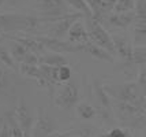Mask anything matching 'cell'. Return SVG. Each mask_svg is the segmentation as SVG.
<instances>
[{
  "mask_svg": "<svg viewBox=\"0 0 146 137\" xmlns=\"http://www.w3.org/2000/svg\"><path fill=\"white\" fill-rule=\"evenodd\" d=\"M52 22L55 21L44 17L38 18L25 14H0V30L8 33L36 32L38 29H42L45 23H52Z\"/></svg>",
  "mask_w": 146,
  "mask_h": 137,
  "instance_id": "cell-1",
  "label": "cell"
},
{
  "mask_svg": "<svg viewBox=\"0 0 146 137\" xmlns=\"http://www.w3.org/2000/svg\"><path fill=\"white\" fill-rule=\"evenodd\" d=\"M109 98L119 100V102H126V103H133V104L143 106L146 104V86L141 85L139 82H124V84H109L104 85Z\"/></svg>",
  "mask_w": 146,
  "mask_h": 137,
  "instance_id": "cell-2",
  "label": "cell"
},
{
  "mask_svg": "<svg viewBox=\"0 0 146 137\" xmlns=\"http://www.w3.org/2000/svg\"><path fill=\"white\" fill-rule=\"evenodd\" d=\"M86 29L89 33V39L90 41H93L94 44L100 45L101 48L107 49L109 53L115 55L116 49H115L113 39L109 36V33L104 29L102 23H100L97 19H94L93 17L86 18Z\"/></svg>",
  "mask_w": 146,
  "mask_h": 137,
  "instance_id": "cell-3",
  "label": "cell"
},
{
  "mask_svg": "<svg viewBox=\"0 0 146 137\" xmlns=\"http://www.w3.org/2000/svg\"><path fill=\"white\" fill-rule=\"evenodd\" d=\"M68 3L66 0H38V13L44 18L52 21L60 19L66 14H68Z\"/></svg>",
  "mask_w": 146,
  "mask_h": 137,
  "instance_id": "cell-4",
  "label": "cell"
},
{
  "mask_svg": "<svg viewBox=\"0 0 146 137\" xmlns=\"http://www.w3.org/2000/svg\"><path fill=\"white\" fill-rule=\"evenodd\" d=\"M55 104L63 110H72L79 102V89L75 82L67 81V84L55 96Z\"/></svg>",
  "mask_w": 146,
  "mask_h": 137,
  "instance_id": "cell-5",
  "label": "cell"
},
{
  "mask_svg": "<svg viewBox=\"0 0 146 137\" xmlns=\"http://www.w3.org/2000/svg\"><path fill=\"white\" fill-rule=\"evenodd\" d=\"M38 40L44 44V47L53 52H83V43H72V41H64L62 39L51 37V36H40Z\"/></svg>",
  "mask_w": 146,
  "mask_h": 137,
  "instance_id": "cell-6",
  "label": "cell"
},
{
  "mask_svg": "<svg viewBox=\"0 0 146 137\" xmlns=\"http://www.w3.org/2000/svg\"><path fill=\"white\" fill-rule=\"evenodd\" d=\"M93 88H94V95H96V100L98 103V108L97 110V114H100L101 118L104 121H113V114H112V104H111V100H109V95L107 93L104 85L101 84L100 80H96L94 84H93Z\"/></svg>",
  "mask_w": 146,
  "mask_h": 137,
  "instance_id": "cell-7",
  "label": "cell"
},
{
  "mask_svg": "<svg viewBox=\"0 0 146 137\" xmlns=\"http://www.w3.org/2000/svg\"><path fill=\"white\" fill-rule=\"evenodd\" d=\"M57 125L49 115L45 114L44 108H38V115L36 118V122L33 125L32 136L34 137H46L53 136L56 133Z\"/></svg>",
  "mask_w": 146,
  "mask_h": 137,
  "instance_id": "cell-8",
  "label": "cell"
},
{
  "mask_svg": "<svg viewBox=\"0 0 146 137\" xmlns=\"http://www.w3.org/2000/svg\"><path fill=\"white\" fill-rule=\"evenodd\" d=\"M82 13H75V14H66L64 17H62L60 19L52 22L51 27H49V33L48 36L51 37H56V39H64V36L68 33L71 25L78 21L79 18H82Z\"/></svg>",
  "mask_w": 146,
  "mask_h": 137,
  "instance_id": "cell-9",
  "label": "cell"
},
{
  "mask_svg": "<svg viewBox=\"0 0 146 137\" xmlns=\"http://www.w3.org/2000/svg\"><path fill=\"white\" fill-rule=\"evenodd\" d=\"M14 112H15V117L18 119L22 130H23V137H30L33 130V125H34V117L32 115L30 108L26 104V102L23 99L19 100V103L15 107Z\"/></svg>",
  "mask_w": 146,
  "mask_h": 137,
  "instance_id": "cell-10",
  "label": "cell"
},
{
  "mask_svg": "<svg viewBox=\"0 0 146 137\" xmlns=\"http://www.w3.org/2000/svg\"><path fill=\"white\" fill-rule=\"evenodd\" d=\"M113 39V44H115V49L116 53L120 56V59L126 63H134L133 62V56H134V48L131 47L130 41L126 37H121V36H115ZM135 65V63H134Z\"/></svg>",
  "mask_w": 146,
  "mask_h": 137,
  "instance_id": "cell-11",
  "label": "cell"
},
{
  "mask_svg": "<svg viewBox=\"0 0 146 137\" xmlns=\"http://www.w3.org/2000/svg\"><path fill=\"white\" fill-rule=\"evenodd\" d=\"M135 19V11H124V13H113L109 14L107 17L105 22L115 27H120V29H127Z\"/></svg>",
  "mask_w": 146,
  "mask_h": 137,
  "instance_id": "cell-12",
  "label": "cell"
},
{
  "mask_svg": "<svg viewBox=\"0 0 146 137\" xmlns=\"http://www.w3.org/2000/svg\"><path fill=\"white\" fill-rule=\"evenodd\" d=\"M83 52L89 53V55H92L93 58L98 59V60H104V62H109V63H113L115 62L112 53H109L107 49H104L100 45L94 44L90 40L86 41V43H83Z\"/></svg>",
  "mask_w": 146,
  "mask_h": 137,
  "instance_id": "cell-13",
  "label": "cell"
},
{
  "mask_svg": "<svg viewBox=\"0 0 146 137\" xmlns=\"http://www.w3.org/2000/svg\"><path fill=\"white\" fill-rule=\"evenodd\" d=\"M67 37H68V41H72V43H86L90 40L88 29L79 19L71 25L70 30L67 33Z\"/></svg>",
  "mask_w": 146,
  "mask_h": 137,
  "instance_id": "cell-14",
  "label": "cell"
},
{
  "mask_svg": "<svg viewBox=\"0 0 146 137\" xmlns=\"http://www.w3.org/2000/svg\"><path fill=\"white\" fill-rule=\"evenodd\" d=\"M8 40H15V41H18L21 44H23V45L29 49V51H33V52L38 53H42L46 49L44 47V44L38 40V37H22V36H7Z\"/></svg>",
  "mask_w": 146,
  "mask_h": 137,
  "instance_id": "cell-15",
  "label": "cell"
},
{
  "mask_svg": "<svg viewBox=\"0 0 146 137\" xmlns=\"http://www.w3.org/2000/svg\"><path fill=\"white\" fill-rule=\"evenodd\" d=\"M98 134L96 128L93 125H79L75 126L70 130L63 132V133H55L53 136H81V137H89V136H96Z\"/></svg>",
  "mask_w": 146,
  "mask_h": 137,
  "instance_id": "cell-16",
  "label": "cell"
},
{
  "mask_svg": "<svg viewBox=\"0 0 146 137\" xmlns=\"http://www.w3.org/2000/svg\"><path fill=\"white\" fill-rule=\"evenodd\" d=\"M38 60H40V63L56 66V67H60V66L68 63V60L64 58L60 52H49V53H45V55H40Z\"/></svg>",
  "mask_w": 146,
  "mask_h": 137,
  "instance_id": "cell-17",
  "label": "cell"
},
{
  "mask_svg": "<svg viewBox=\"0 0 146 137\" xmlns=\"http://www.w3.org/2000/svg\"><path fill=\"white\" fill-rule=\"evenodd\" d=\"M4 115H6L7 122L10 125L11 137H23V130H22L17 117H15V112L14 111H7V112H4Z\"/></svg>",
  "mask_w": 146,
  "mask_h": 137,
  "instance_id": "cell-18",
  "label": "cell"
},
{
  "mask_svg": "<svg viewBox=\"0 0 146 137\" xmlns=\"http://www.w3.org/2000/svg\"><path fill=\"white\" fill-rule=\"evenodd\" d=\"M19 70L23 76H27L30 78H34L36 81L41 78V70L38 65H29V63H21L19 65Z\"/></svg>",
  "mask_w": 146,
  "mask_h": 137,
  "instance_id": "cell-19",
  "label": "cell"
},
{
  "mask_svg": "<svg viewBox=\"0 0 146 137\" xmlns=\"http://www.w3.org/2000/svg\"><path fill=\"white\" fill-rule=\"evenodd\" d=\"M76 114L82 119H92L97 115V110L89 103H81L76 104Z\"/></svg>",
  "mask_w": 146,
  "mask_h": 137,
  "instance_id": "cell-20",
  "label": "cell"
},
{
  "mask_svg": "<svg viewBox=\"0 0 146 137\" xmlns=\"http://www.w3.org/2000/svg\"><path fill=\"white\" fill-rule=\"evenodd\" d=\"M27 52H29V49H27L23 44H21V43L14 40V43L11 44V55H13L14 60H15L17 63H22Z\"/></svg>",
  "mask_w": 146,
  "mask_h": 137,
  "instance_id": "cell-21",
  "label": "cell"
},
{
  "mask_svg": "<svg viewBox=\"0 0 146 137\" xmlns=\"http://www.w3.org/2000/svg\"><path fill=\"white\" fill-rule=\"evenodd\" d=\"M134 45H146V25L135 23V26H134Z\"/></svg>",
  "mask_w": 146,
  "mask_h": 137,
  "instance_id": "cell-22",
  "label": "cell"
},
{
  "mask_svg": "<svg viewBox=\"0 0 146 137\" xmlns=\"http://www.w3.org/2000/svg\"><path fill=\"white\" fill-rule=\"evenodd\" d=\"M68 3V6L74 7L75 10H78L79 13L83 14L85 18H89V17H93V13L90 10V7L88 6V3L85 0H66Z\"/></svg>",
  "mask_w": 146,
  "mask_h": 137,
  "instance_id": "cell-23",
  "label": "cell"
},
{
  "mask_svg": "<svg viewBox=\"0 0 146 137\" xmlns=\"http://www.w3.org/2000/svg\"><path fill=\"white\" fill-rule=\"evenodd\" d=\"M0 62H3L6 66H8L10 69H14V70H19V66L17 65V62L14 60L13 55L8 53L6 48L3 45H0Z\"/></svg>",
  "mask_w": 146,
  "mask_h": 137,
  "instance_id": "cell-24",
  "label": "cell"
},
{
  "mask_svg": "<svg viewBox=\"0 0 146 137\" xmlns=\"http://www.w3.org/2000/svg\"><path fill=\"white\" fill-rule=\"evenodd\" d=\"M135 8V0H117L113 7V13H124Z\"/></svg>",
  "mask_w": 146,
  "mask_h": 137,
  "instance_id": "cell-25",
  "label": "cell"
},
{
  "mask_svg": "<svg viewBox=\"0 0 146 137\" xmlns=\"http://www.w3.org/2000/svg\"><path fill=\"white\" fill-rule=\"evenodd\" d=\"M133 62L135 63V65H142V63H146V45L134 48Z\"/></svg>",
  "mask_w": 146,
  "mask_h": 137,
  "instance_id": "cell-26",
  "label": "cell"
},
{
  "mask_svg": "<svg viewBox=\"0 0 146 137\" xmlns=\"http://www.w3.org/2000/svg\"><path fill=\"white\" fill-rule=\"evenodd\" d=\"M88 3V6L90 7L92 13H93V18L98 21V17H100V11H101V3L102 0H85Z\"/></svg>",
  "mask_w": 146,
  "mask_h": 137,
  "instance_id": "cell-27",
  "label": "cell"
},
{
  "mask_svg": "<svg viewBox=\"0 0 146 137\" xmlns=\"http://www.w3.org/2000/svg\"><path fill=\"white\" fill-rule=\"evenodd\" d=\"M71 76H72L71 69L67 65H63V66L59 67V81H60V82H67V81H70Z\"/></svg>",
  "mask_w": 146,
  "mask_h": 137,
  "instance_id": "cell-28",
  "label": "cell"
},
{
  "mask_svg": "<svg viewBox=\"0 0 146 137\" xmlns=\"http://www.w3.org/2000/svg\"><path fill=\"white\" fill-rule=\"evenodd\" d=\"M0 137H11L10 125L7 122V118L4 114L0 117Z\"/></svg>",
  "mask_w": 146,
  "mask_h": 137,
  "instance_id": "cell-29",
  "label": "cell"
},
{
  "mask_svg": "<svg viewBox=\"0 0 146 137\" xmlns=\"http://www.w3.org/2000/svg\"><path fill=\"white\" fill-rule=\"evenodd\" d=\"M107 134H108L109 137H126V136H128V133H126L121 128H113V129H111Z\"/></svg>",
  "mask_w": 146,
  "mask_h": 137,
  "instance_id": "cell-30",
  "label": "cell"
},
{
  "mask_svg": "<svg viewBox=\"0 0 146 137\" xmlns=\"http://www.w3.org/2000/svg\"><path fill=\"white\" fill-rule=\"evenodd\" d=\"M138 82H139L141 85L146 86V65L143 66V67H142V70H141L139 77H138Z\"/></svg>",
  "mask_w": 146,
  "mask_h": 137,
  "instance_id": "cell-31",
  "label": "cell"
},
{
  "mask_svg": "<svg viewBox=\"0 0 146 137\" xmlns=\"http://www.w3.org/2000/svg\"><path fill=\"white\" fill-rule=\"evenodd\" d=\"M4 86V72L0 69V89Z\"/></svg>",
  "mask_w": 146,
  "mask_h": 137,
  "instance_id": "cell-32",
  "label": "cell"
},
{
  "mask_svg": "<svg viewBox=\"0 0 146 137\" xmlns=\"http://www.w3.org/2000/svg\"><path fill=\"white\" fill-rule=\"evenodd\" d=\"M7 1H8V4H11V6H17L19 3H22L23 0H7Z\"/></svg>",
  "mask_w": 146,
  "mask_h": 137,
  "instance_id": "cell-33",
  "label": "cell"
},
{
  "mask_svg": "<svg viewBox=\"0 0 146 137\" xmlns=\"http://www.w3.org/2000/svg\"><path fill=\"white\" fill-rule=\"evenodd\" d=\"M4 1H6V0H0V6H1V4H3Z\"/></svg>",
  "mask_w": 146,
  "mask_h": 137,
  "instance_id": "cell-34",
  "label": "cell"
}]
</instances>
